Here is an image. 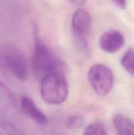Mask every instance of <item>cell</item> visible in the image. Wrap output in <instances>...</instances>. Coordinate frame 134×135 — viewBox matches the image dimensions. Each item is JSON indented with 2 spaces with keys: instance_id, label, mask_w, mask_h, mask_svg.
<instances>
[{
  "instance_id": "5bb4252c",
  "label": "cell",
  "mask_w": 134,
  "mask_h": 135,
  "mask_svg": "<svg viewBox=\"0 0 134 135\" xmlns=\"http://www.w3.org/2000/svg\"><path fill=\"white\" fill-rule=\"evenodd\" d=\"M113 3L120 9H126V1H113Z\"/></svg>"
},
{
  "instance_id": "3957f363",
  "label": "cell",
  "mask_w": 134,
  "mask_h": 135,
  "mask_svg": "<svg viewBox=\"0 0 134 135\" xmlns=\"http://www.w3.org/2000/svg\"><path fill=\"white\" fill-rule=\"evenodd\" d=\"M41 83V96L47 104H60L68 97V83L63 72L49 75Z\"/></svg>"
},
{
  "instance_id": "7a4b0ae2",
  "label": "cell",
  "mask_w": 134,
  "mask_h": 135,
  "mask_svg": "<svg viewBox=\"0 0 134 135\" xmlns=\"http://www.w3.org/2000/svg\"><path fill=\"white\" fill-rule=\"evenodd\" d=\"M32 56V69L39 81L52 74L62 72L61 63L49 47L35 36Z\"/></svg>"
},
{
  "instance_id": "8992f818",
  "label": "cell",
  "mask_w": 134,
  "mask_h": 135,
  "mask_svg": "<svg viewBox=\"0 0 134 135\" xmlns=\"http://www.w3.org/2000/svg\"><path fill=\"white\" fill-rule=\"evenodd\" d=\"M17 113V104L14 94L0 80V117L10 120Z\"/></svg>"
},
{
  "instance_id": "8fae6325",
  "label": "cell",
  "mask_w": 134,
  "mask_h": 135,
  "mask_svg": "<svg viewBox=\"0 0 134 135\" xmlns=\"http://www.w3.org/2000/svg\"><path fill=\"white\" fill-rule=\"evenodd\" d=\"M121 64L123 68L132 76H134V50L128 49L121 59Z\"/></svg>"
},
{
  "instance_id": "5b68a950",
  "label": "cell",
  "mask_w": 134,
  "mask_h": 135,
  "mask_svg": "<svg viewBox=\"0 0 134 135\" xmlns=\"http://www.w3.org/2000/svg\"><path fill=\"white\" fill-rule=\"evenodd\" d=\"M92 26L90 13L84 9H78L74 13L72 18V29L78 44L82 48H86L88 38Z\"/></svg>"
},
{
  "instance_id": "6da1fadb",
  "label": "cell",
  "mask_w": 134,
  "mask_h": 135,
  "mask_svg": "<svg viewBox=\"0 0 134 135\" xmlns=\"http://www.w3.org/2000/svg\"><path fill=\"white\" fill-rule=\"evenodd\" d=\"M0 69L9 79L18 82L24 81L28 75L26 56L13 45H0Z\"/></svg>"
},
{
  "instance_id": "30bf717a",
  "label": "cell",
  "mask_w": 134,
  "mask_h": 135,
  "mask_svg": "<svg viewBox=\"0 0 134 135\" xmlns=\"http://www.w3.org/2000/svg\"><path fill=\"white\" fill-rule=\"evenodd\" d=\"M0 135H22L11 120L0 117Z\"/></svg>"
},
{
  "instance_id": "52a82bcc",
  "label": "cell",
  "mask_w": 134,
  "mask_h": 135,
  "mask_svg": "<svg viewBox=\"0 0 134 135\" xmlns=\"http://www.w3.org/2000/svg\"><path fill=\"white\" fill-rule=\"evenodd\" d=\"M125 43L123 34L118 30H110L105 32L99 39V46L106 53L116 52L119 50Z\"/></svg>"
},
{
  "instance_id": "7c38bea8",
  "label": "cell",
  "mask_w": 134,
  "mask_h": 135,
  "mask_svg": "<svg viewBox=\"0 0 134 135\" xmlns=\"http://www.w3.org/2000/svg\"><path fill=\"white\" fill-rule=\"evenodd\" d=\"M84 135H108L106 129L100 123H94L85 129Z\"/></svg>"
},
{
  "instance_id": "277c9868",
  "label": "cell",
  "mask_w": 134,
  "mask_h": 135,
  "mask_svg": "<svg viewBox=\"0 0 134 135\" xmlns=\"http://www.w3.org/2000/svg\"><path fill=\"white\" fill-rule=\"evenodd\" d=\"M88 77L97 94L105 96L110 92L114 84V76L108 67L102 64L94 65L89 69Z\"/></svg>"
},
{
  "instance_id": "9c48e42d",
  "label": "cell",
  "mask_w": 134,
  "mask_h": 135,
  "mask_svg": "<svg viewBox=\"0 0 134 135\" xmlns=\"http://www.w3.org/2000/svg\"><path fill=\"white\" fill-rule=\"evenodd\" d=\"M112 122L118 135H134V123L127 116L116 114Z\"/></svg>"
},
{
  "instance_id": "ba28073f",
  "label": "cell",
  "mask_w": 134,
  "mask_h": 135,
  "mask_svg": "<svg viewBox=\"0 0 134 135\" xmlns=\"http://www.w3.org/2000/svg\"><path fill=\"white\" fill-rule=\"evenodd\" d=\"M20 108L22 112L28 117L32 119L39 125H45L47 118L45 115L36 106L31 98L26 96H23L20 100Z\"/></svg>"
},
{
  "instance_id": "9a60e30c",
  "label": "cell",
  "mask_w": 134,
  "mask_h": 135,
  "mask_svg": "<svg viewBox=\"0 0 134 135\" xmlns=\"http://www.w3.org/2000/svg\"><path fill=\"white\" fill-rule=\"evenodd\" d=\"M72 3L75 4L76 6H81L83 5L85 3V1H72Z\"/></svg>"
},
{
  "instance_id": "4fadbf2b",
  "label": "cell",
  "mask_w": 134,
  "mask_h": 135,
  "mask_svg": "<svg viewBox=\"0 0 134 135\" xmlns=\"http://www.w3.org/2000/svg\"><path fill=\"white\" fill-rule=\"evenodd\" d=\"M84 117L78 115H72L67 119L66 121V125L68 128L70 129H78L81 128L84 125Z\"/></svg>"
}]
</instances>
